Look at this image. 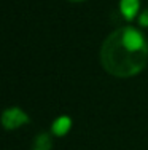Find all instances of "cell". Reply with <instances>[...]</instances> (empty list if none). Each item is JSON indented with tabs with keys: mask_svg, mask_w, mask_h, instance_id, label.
Here are the masks:
<instances>
[{
	"mask_svg": "<svg viewBox=\"0 0 148 150\" xmlns=\"http://www.w3.org/2000/svg\"><path fill=\"white\" fill-rule=\"evenodd\" d=\"M102 67L119 78L134 77L148 62V42L140 30L121 27L112 32L100 48Z\"/></svg>",
	"mask_w": 148,
	"mask_h": 150,
	"instance_id": "cell-1",
	"label": "cell"
},
{
	"mask_svg": "<svg viewBox=\"0 0 148 150\" xmlns=\"http://www.w3.org/2000/svg\"><path fill=\"white\" fill-rule=\"evenodd\" d=\"M30 118L26 115V112H22L18 107H11V109H6L2 115V123L5 126V129H16V128L22 126V125L29 123Z\"/></svg>",
	"mask_w": 148,
	"mask_h": 150,
	"instance_id": "cell-2",
	"label": "cell"
},
{
	"mask_svg": "<svg viewBox=\"0 0 148 150\" xmlns=\"http://www.w3.org/2000/svg\"><path fill=\"white\" fill-rule=\"evenodd\" d=\"M139 8H140V0H121L119 2V10L128 21H132L137 16Z\"/></svg>",
	"mask_w": 148,
	"mask_h": 150,
	"instance_id": "cell-3",
	"label": "cell"
},
{
	"mask_svg": "<svg viewBox=\"0 0 148 150\" xmlns=\"http://www.w3.org/2000/svg\"><path fill=\"white\" fill-rule=\"evenodd\" d=\"M70 126H72V120L69 117H59L58 120L53 123V133L56 136H64L69 133Z\"/></svg>",
	"mask_w": 148,
	"mask_h": 150,
	"instance_id": "cell-4",
	"label": "cell"
},
{
	"mask_svg": "<svg viewBox=\"0 0 148 150\" xmlns=\"http://www.w3.org/2000/svg\"><path fill=\"white\" fill-rule=\"evenodd\" d=\"M53 147V141H51V136L48 133H41L35 137L34 141V147L32 150H51Z\"/></svg>",
	"mask_w": 148,
	"mask_h": 150,
	"instance_id": "cell-5",
	"label": "cell"
},
{
	"mask_svg": "<svg viewBox=\"0 0 148 150\" xmlns=\"http://www.w3.org/2000/svg\"><path fill=\"white\" fill-rule=\"evenodd\" d=\"M139 24L143 27H148V8L145 11H142V15L139 16Z\"/></svg>",
	"mask_w": 148,
	"mask_h": 150,
	"instance_id": "cell-6",
	"label": "cell"
},
{
	"mask_svg": "<svg viewBox=\"0 0 148 150\" xmlns=\"http://www.w3.org/2000/svg\"><path fill=\"white\" fill-rule=\"evenodd\" d=\"M72 2H83V0H72Z\"/></svg>",
	"mask_w": 148,
	"mask_h": 150,
	"instance_id": "cell-7",
	"label": "cell"
}]
</instances>
